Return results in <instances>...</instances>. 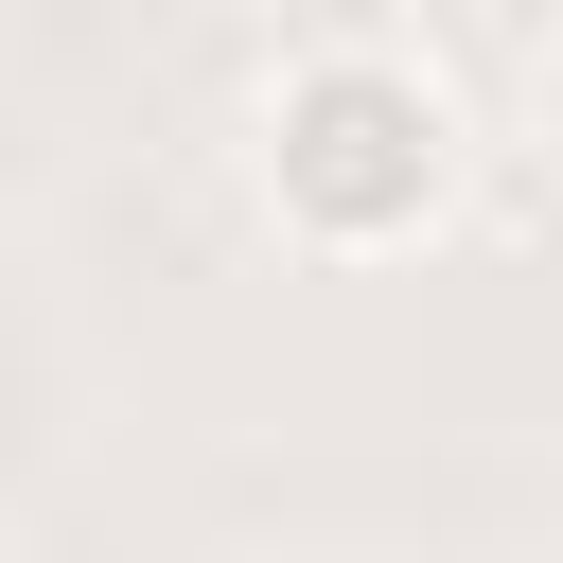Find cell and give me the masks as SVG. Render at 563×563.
<instances>
[{"instance_id": "cell-2", "label": "cell", "mask_w": 563, "mask_h": 563, "mask_svg": "<svg viewBox=\"0 0 563 563\" xmlns=\"http://www.w3.org/2000/svg\"><path fill=\"white\" fill-rule=\"evenodd\" d=\"M528 123H545V158H563V35L528 53Z\"/></svg>"}, {"instance_id": "cell-1", "label": "cell", "mask_w": 563, "mask_h": 563, "mask_svg": "<svg viewBox=\"0 0 563 563\" xmlns=\"http://www.w3.org/2000/svg\"><path fill=\"white\" fill-rule=\"evenodd\" d=\"M246 176H264V229L317 246V264H387L457 211V88L387 35H317L264 70V123H246Z\"/></svg>"}]
</instances>
